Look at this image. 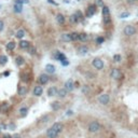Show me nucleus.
Listing matches in <instances>:
<instances>
[{
  "label": "nucleus",
  "instance_id": "1",
  "mask_svg": "<svg viewBox=\"0 0 138 138\" xmlns=\"http://www.w3.org/2000/svg\"><path fill=\"white\" fill-rule=\"evenodd\" d=\"M100 128H102V125H100L97 121H93V122H91L90 125H89V132H91V133H98L100 131Z\"/></svg>",
  "mask_w": 138,
  "mask_h": 138
},
{
  "label": "nucleus",
  "instance_id": "2",
  "mask_svg": "<svg viewBox=\"0 0 138 138\" xmlns=\"http://www.w3.org/2000/svg\"><path fill=\"white\" fill-rule=\"evenodd\" d=\"M123 33L127 37L134 36V34H136V28H135L134 26H132V25H127V26H125V28L123 29Z\"/></svg>",
  "mask_w": 138,
  "mask_h": 138
},
{
  "label": "nucleus",
  "instance_id": "3",
  "mask_svg": "<svg viewBox=\"0 0 138 138\" xmlns=\"http://www.w3.org/2000/svg\"><path fill=\"white\" fill-rule=\"evenodd\" d=\"M92 64H93V67L95 69H97V70H102V69L104 68V62L99 58V57L94 58L93 62H92Z\"/></svg>",
  "mask_w": 138,
  "mask_h": 138
},
{
  "label": "nucleus",
  "instance_id": "4",
  "mask_svg": "<svg viewBox=\"0 0 138 138\" xmlns=\"http://www.w3.org/2000/svg\"><path fill=\"white\" fill-rule=\"evenodd\" d=\"M98 102L102 104V105H108L110 102V96L108 94H102L98 97Z\"/></svg>",
  "mask_w": 138,
  "mask_h": 138
},
{
  "label": "nucleus",
  "instance_id": "5",
  "mask_svg": "<svg viewBox=\"0 0 138 138\" xmlns=\"http://www.w3.org/2000/svg\"><path fill=\"white\" fill-rule=\"evenodd\" d=\"M110 76H111V78L112 79H114V80H118V79H120L121 78V71H120V69L119 68H113L111 70V73H110Z\"/></svg>",
  "mask_w": 138,
  "mask_h": 138
},
{
  "label": "nucleus",
  "instance_id": "6",
  "mask_svg": "<svg viewBox=\"0 0 138 138\" xmlns=\"http://www.w3.org/2000/svg\"><path fill=\"white\" fill-rule=\"evenodd\" d=\"M49 80H50L49 76H48V75H45V73H41V75L39 76V78H38V81H39V83H40V84H42V85H44V84H47L48 82H49Z\"/></svg>",
  "mask_w": 138,
  "mask_h": 138
},
{
  "label": "nucleus",
  "instance_id": "7",
  "mask_svg": "<svg viewBox=\"0 0 138 138\" xmlns=\"http://www.w3.org/2000/svg\"><path fill=\"white\" fill-rule=\"evenodd\" d=\"M58 135L59 134L53 127H50V128H48L47 130V136L49 138H57L58 137Z\"/></svg>",
  "mask_w": 138,
  "mask_h": 138
},
{
  "label": "nucleus",
  "instance_id": "8",
  "mask_svg": "<svg viewBox=\"0 0 138 138\" xmlns=\"http://www.w3.org/2000/svg\"><path fill=\"white\" fill-rule=\"evenodd\" d=\"M95 13H96V6L91 4V6L87 8V10H86V16L87 17H91V16H93Z\"/></svg>",
  "mask_w": 138,
  "mask_h": 138
},
{
  "label": "nucleus",
  "instance_id": "9",
  "mask_svg": "<svg viewBox=\"0 0 138 138\" xmlns=\"http://www.w3.org/2000/svg\"><path fill=\"white\" fill-rule=\"evenodd\" d=\"M52 127L54 128L58 134H61V133L63 132V130H64V125H63V123H61V122H55V123L52 125Z\"/></svg>",
  "mask_w": 138,
  "mask_h": 138
},
{
  "label": "nucleus",
  "instance_id": "10",
  "mask_svg": "<svg viewBox=\"0 0 138 138\" xmlns=\"http://www.w3.org/2000/svg\"><path fill=\"white\" fill-rule=\"evenodd\" d=\"M33 93H34V96H37V97L41 96V95L43 94V89H42V86H40V85H36V86L34 87Z\"/></svg>",
  "mask_w": 138,
  "mask_h": 138
},
{
  "label": "nucleus",
  "instance_id": "11",
  "mask_svg": "<svg viewBox=\"0 0 138 138\" xmlns=\"http://www.w3.org/2000/svg\"><path fill=\"white\" fill-rule=\"evenodd\" d=\"M65 89L67 90L68 92H71L73 89H75V84H73V80L72 79H69L66 81L65 83Z\"/></svg>",
  "mask_w": 138,
  "mask_h": 138
},
{
  "label": "nucleus",
  "instance_id": "12",
  "mask_svg": "<svg viewBox=\"0 0 138 138\" xmlns=\"http://www.w3.org/2000/svg\"><path fill=\"white\" fill-rule=\"evenodd\" d=\"M54 56H55V58H56L57 61H59L61 63H62V62H64V61H66V56L63 54V53H61L58 51H56L54 53Z\"/></svg>",
  "mask_w": 138,
  "mask_h": 138
},
{
  "label": "nucleus",
  "instance_id": "13",
  "mask_svg": "<svg viewBox=\"0 0 138 138\" xmlns=\"http://www.w3.org/2000/svg\"><path fill=\"white\" fill-rule=\"evenodd\" d=\"M57 93H58V90H57L55 86H51L49 90H48V95L51 96V97L52 96H56Z\"/></svg>",
  "mask_w": 138,
  "mask_h": 138
},
{
  "label": "nucleus",
  "instance_id": "14",
  "mask_svg": "<svg viewBox=\"0 0 138 138\" xmlns=\"http://www.w3.org/2000/svg\"><path fill=\"white\" fill-rule=\"evenodd\" d=\"M18 45H20V48H21V49H24V50H26V49H28V48L30 47V43H29V41L22 40L20 43H18Z\"/></svg>",
  "mask_w": 138,
  "mask_h": 138
},
{
  "label": "nucleus",
  "instance_id": "15",
  "mask_svg": "<svg viewBox=\"0 0 138 138\" xmlns=\"http://www.w3.org/2000/svg\"><path fill=\"white\" fill-rule=\"evenodd\" d=\"M67 93H68V91L64 87V89H61V90H58V93H57V96H58L59 98H65L66 96H67Z\"/></svg>",
  "mask_w": 138,
  "mask_h": 138
},
{
  "label": "nucleus",
  "instance_id": "16",
  "mask_svg": "<svg viewBox=\"0 0 138 138\" xmlns=\"http://www.w3.org/2000/svg\"><path fill=\"white\" fill-rule=\"evenodd\" d=\"M62 40L65 41V42H70L72 41V37H71V34H62Z\"/></svg>",
  "mask_w": 138,
  "mask_h": 138
},
{
  "label": "nucleus",
  "instance_id": "17",
  "mask_svg": "<svg viewBox=\"0 0 138 138\" xmlns=\"http://www.w3.org/2000/svg\"><path fill=\"white\" fill-rule=\"evenodd\" d=\"M56 22H57V24H59V25H63L64 23H65V16H64L63 14H57L56 15Z\"/></svg>",
  "mask_w": 138,
  "mask_h": 138
},
{
  "label": "nucleus",
  "instance_id": "18",
  "mask_svg": "<svg viewBox=\"0 0 138 138\" xmlns=\"http://www.w3.org/2000/svg\"><path fill=\"white\" fill-rule=\"evenodd\" d=\"M27 93H28V89L26 86H20V89H18V95L25 96Z\"/></svg>",
  "mask_w": 138,
  "mask_h": 138
},
{
  "label": "nucleus",
  "instance_id": "19",
  "mask_svg": "<svg viewBox=\"0 0 138 138\" xmlns=\"http://www.w3.org/2000/svg\"><path fill=\"white\" fill-rule=\"evenodd\" d=\"M25 34H26V33H25L24 29H18L16 31V34H15V37H16L17 39H23L25 37Z\"/></svg>",
  "mask_w": 138,
  "mask_h": 138
},
{
  "label": "nucleus",
  "instance_id": "20",
  "mask_svg": "<svg viewBox=\"0 0 138 138\" xmlns=\"http://www.w3.org/2000/svg\"><path fill=\"white\" fill-rule=\"evenodd\" d=\"M45 70H47V72H49V73H54L55 72V66L52 65V64H48V65L45 66Z\"/></svg>",
  "mask_w": 138,
  "mask_h": 138
},
{
  "label": "nucleus",
  "instance_id": "21",
  "mask_svg": "<svg viewBox=\"0 0 138 138\" xmlns=\"http://www.w3.org/2000/svg\"><path fill=\"white\" fill-rule=\"evenodd\" d=\"M15 63H16V65L17 66H23L25 64V59H24V57H22V56H17L16 58H15Z\"/></svg>",
  "mask_w": 138,
  "mask_h": 138
},
{
  "label": "nucleus",
  "instance_id": "22",
  "mask_svg": "<svg viewBox=\"0 0 138 138\" xmlns=\"http://www.w3.org/2000/svg\"><path fill=\"white\" fill-rule=\"evenodd\" d=\"M18 112H20V116L21 117H26L27 116V112H28V108L22 107L20 110H18Z\"/></svg>",
  "mask_w": 138,
  "mask_h": 138
},
{
  "label": "nucleus",
  "instance_id": "23",
  "mask_svg": "<svg viewBox=\"0 0 138 138\" xmlns=\"http://www.w3.org/2000/svg\"><path fill=\"white\" fill-rule=\"evenodd\" d=\"M87 39H89L87 34H85V33H81V34H80V36H79V40L80 41H82V42H85Z\"/></svg>",
  "mask_w": 138,
  "mask_h": 138
},
{
  "label": "nucleus",
  "instance_id": "24",
  "mask_svg": "<svg viewBox=\"0 0 138 138\" xmlns=\"http://www.w3.org/2000/svg\"><path fill=\"white\" fill-rule=\"evenodd\" d=\"M109 14H110V10H109V8H108L107 6H105L103 8V16L105 17V16H109Z\"/></svg>",
  "mask_w": 138,
  "mask_h": 138
},
{
  "label": "nucleus",
  "instance_id": "25",
  "mask_svg": "<svg viewBox=\"0 0 138 138\" xmlns=\"http://www.w3.org/2000/svg\"><path fill=\"white\" fill-rule=\"evenodd\" d=\"M22 11H23V6H22V4H16V3H15L14 4V12L21 13Z\"/></svg>",
  "mask_w": 138,
  "mask_h": 138
},
{
  "label": "nucleus",
  "instance_id": "26",
  "mask_svg": "<svg viewBox=\"0 0 138 138\" xmlns=\"http://www.w3.org/2000/svg\"><path fill=\"white\" fill-rule=\"evenodd\" d=\"M15 45L16 44H15L13 41H11V42H9L8 44H7V49H8L9 51H13V50L15 49Z\"/></svg>",
  "mask_w": 138,
  "mask_h": 138
},
{
  "label": "nucleus",
  "instance_id": "27",
  "mask_svg": "<svg viewBox=\"0 0 138 138\" xmlns=\"http://www.w3.org/2000/svg\"><path fill=\"white\" fill-rule=\"evenodd\" d=\"M8 62V57L6 55H0V65H6Z\"/></svg>",
  "mask_w": 138,
  "mask_h": 138
},
{
  "label": "nucleus",
  "instance_id": "28",
  "mask_svg": "<svg viewBox=\"0 0 138 138\" xmlns=\"http://www.w3.org/2000/svg\"><path fill=\"white\" fill-rule=\"evenodd\" d=\"M51 107H52L53 110H58L59 108H61V104H59L58 102H54V103H52Z\"/></svg>",
  "mask_w": 138,
  "mask_h": 138
},
{
  "label": "nucleus",
  "instance_id": "29",
  "mask_svg": "<svg viewBox=\"0 0 138 138\" xmlns=\"http://www.w3.org/2000/svg\"><path fill=\"white\" fill-rule=\"evenodd\" d=\"M70 22L71 23H78V22H80V20L78 18V16H77V14H76V13L70 16Z\"/></svg>",
  "mask_w": 138,
  "mask_h": 138
},
{
  "label": "nucleus",
  "instance_id": "30",
  "mask_svg": "<svg viewBox=\"0 0 138 138\" xmlns=\"http://www.w3.org/2000/svg\"><path fill=\"white\" fill-rule=\"evenodd\" d=\"M87 52H89V48H86V47H81L79 49V53H80V54H82V55L86 54Z\"/></svg>",
  "mask_w": 138,
  "mask_h": 138
},
{
  "label": "nucleus",
  "instance_id": "31",
  "mask_svg": "<svg viewBox=\"0 0 138 138\" xmlns=\"http://www.w3.org/2000/svg\"><path fill=\"white\" fill-rule=\"evenodd\" d=\"M79 36H80V34H78V33H71V37H72V41H77V40H79Z\"/></svg>",
  "mask_w": 138,
  "mask_h": 138
},
{
  "label": "nucleus",
  "instance_id": "32",
  "mask_svg": "<svg viewBox=\"0 0 138 138\" xmlns=\"http://www.w3.org/2000/svg\"><path fill=\"white\" fill-rule=\"evenodd\" d=\"M121 59H122V57H121L120 54H116V55L113 56V61L116 62V63H120Z\"/></svg>",
  "mask_w": 138,
  "mask_h": 138
},
{
  "label": "nucleus",
  "instance_id": "33",
  "mask_svg": "<svg viewBox=\"0 0 138 138\" xmlns=\"http://www.w3.org/2000/svg\"><path fill=\"white\" fill-rule=\"evenodd\" d=\"M89 92H90V87L87 85H84L82 87V93L83 94H89Z\"/></svg>",
  "mask_w": 138,
  "mask_h": 138
},
{
  "label": "nucleus",
  "instance_id": "34",
  "mask_svg": "<svg viewBox=\"0 0 138 138\" xmlns=\"http://www.w3.org/2000/svg\"><path fill=\"white\" fill-rule=\"evenodd\" d=\"M104 41H105V38H104V37H98V38L96 39V43H98V44L104 43Z\"/></svg>",
  "mask_w": 138,
  "mask_h": 138
},
{
  "label": "nucleus",
  "instance_id": "35",
  "mask_svg": "<svg viewBox=\"0 0 138 138\" xmlns=\"http://www.w3.org/2000/svg\"><path fill=\"white\" fill-rule=\"evenodd\" d=\"M29 0H15L16 4H23V3H28Z\"/></svg>",
  "mask_w": 138,
  "mask_h": 138
},
{
  "label": "nucleus",
  "instance_id": "36",
  "mask_svg": "<svg viewBox=\"0 0 138 138\" xmlns=\"http://www.w3.org/2000/svg\"><path fill=\"white\" fill-rule=\"evenodd\" d=\"M96 6L100 7V8H104V7H105V4H104L103 0H96Z\"/></svg>",
  "mask_w": 138,
  "mask_h": 138
},
{
  "label": "nucleus",
  "instance_id": "37",
  "mask_svg": "<svg viewBox=\"0 0 138 138\" xmlns=\"http://www.w3.org/2000/svg\"><path fill=\"white\" fill-rule=\"evenodd\" d=\"M128 16H130V12H123V13H121L120 18H126Z\"/></svg>",
  "mask_w": 138,
  "mask_h": 138
},
{
  "label": "nucleus",
  "instance_id": "38",
  "mask_svg": "<svg viewBox=\"0 0 138 138\" xmlns=\"http://www.w3.org/2000/svg\"><path fill=\"white\" fill-rule=\"evenodd\" d=\"M76 14H77V16H78V18H79L80 21H81L82 18H83V16H82V13L80 12V11H78V12H76Z\"/></svg>",
  "mask_w": 138,
  "mask_h": 138
},
{
  "label": "nucleus",
  "instance_id": "39",
  "mask_svg": "<svg viewBox=\"0 0 138 138\" xmlns=\"http://www.w3.org/2000/svg\"><path fill=\"white\" fill-rule=\"evenodd\" d=\"M3 28H4V23L2 20H0V31L3 30Z\"/></svg>",
  "mask_w": 138,
  "mask_h": 138
},
{
  "label": "nucleus",
  "instance_id": "40",
  "mask_svg": "<svg viewBox=\"0 0 138 138\" xmlns=\"http://www.w3.org/2000/svg\"><path fill=\"white\" fill-rule=\"evenodd\" d=\"M22 80L23 81H27V80H28V78H27V76H25V75H22Z\"/></svg>",
  "mask_w": 138,
  "mask_h": 138
},
{
  "label": "nucleus",
  "instance_id": "41",
  "mask_svg": "<svg viewBox=\"0 0 138 138\" xmlns=\"http://www.w3.org/2000/svg\"><path fill=\"white\" fill-rule=\"evenodd\" d=\"M62 64H63L64 66H67L68 64H69V62H67V59H66V61H64V62H62Z\"/></svg>",
  "mask_w": 138,
  "mask_h": 138
},
{
  "label": "nucleus",
  "instance_id": "42",
  "mask_svg": "<svg viewBox=\"0 0 138 138\" xmlns=\"http://www.w3.org/2000/svg\"><path fill=\"white\" fill-rule=\"evenodd\" d=\"M3 138H13V136H11V135L6 134V135H3Z\"/></svg>",
  "mask_w": 138,
  "mask_h": 138
},
{
  "label": "nucleus",
  "instance_id": "43",
  "mask_svg": "<svg viewBox=\"0 0 138 138\" xmlns=\"http://www.w3.org/2000/svg\"><path fill=\"white\" fill-rule=\"evenodd\" d=\"M72 114V110H68L67 111V116H71Z\"/></svg>",
  "mask_w": 138,
  "mask_h": 138
},
{
  "label": "nucleus",
  "instance_id": "44",
  "mask_svg": "<svg viewBox=\"0 0 138 138\" xmlns=\"http://www.w3.org/2000/svg\"><path fill=\"white\" fill-rule=\"evenodd\" d=\"M13 138H21V135L15 134V135H13Z\"/></svg>",
  "mask_w": 138,
  "mask_h": 138
},
{
  "label": "nucleus",
  "instance_id": "45",
  "mask_svg": "<svg viewBox=\"0 0 138 138\" xmlns=\"http://www.w3.org/2000/svg\"><path fill=\"white\" fill-rule=\"evenodd\" d=\"M3 75H4V76H10V71H6Z\"/></svg>",
  "mask_w": 138,
  "mask_h": 138
},
{
  "label": "nucleus",
  "instance_id": "46",
  "mask_svg": "<svg viewBox=\"0 0 138 138\" xmlns=\"http://www.w3.org/2000/svg\"><path fill=\"white\" fill-rule=\"evenodd\" d=\"M0 112H1V106H0Z\"/></svg>",
  "mask_w": 138,
  "mask_h": 138
},
{
  "label": "nucleus",
  "instance_id": "47",
  "mask_svg": "<svg viewBox=\"0 0 138 138\" xmlns=\"http://www.w3.org/2000/svg\"><path fill=\"white\" fill-rule=\"evenodd\" d=\"M0 9H1V4H0Z\"/></svg>",
  "mask_w": 138,
  "mask_h": 138
},
{
  "label": "nucleus",
  "instance_id": "48",
  "mask_svg": "<svg viewBox=\"0 0 138 138\" xmlns=\"http://www.w3.org/2000/svg\"><path fill=\"white\" fill-rule=\"evenodd\" d=\"M0 132H1V127H0Z\"/></svg>",
  "mask_w": 138,
  "mask_h": 138
},
{
  "label": "nucleus",
  "instance_id": "49",
  "mask_svg": "<svg viewBox=\"0 0 138 138\" xmlns=\"http://www.w3.org/2000/svg\"><path fill=\"white\" fill-rule=\"evenodd\" d=\"M136 1H138V0H136Z\"/></svg>",
  "mask_w": 138,
  "mask_h": 138
}]
</instances>
